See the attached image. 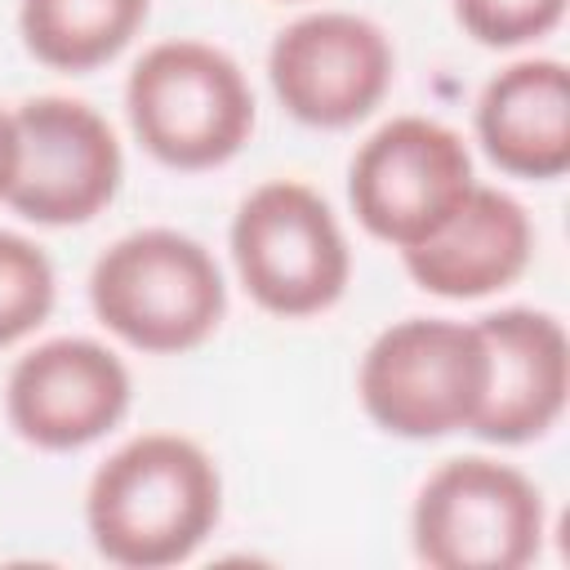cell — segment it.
Returning a JSON list of instances; mask_svg holds the SVG:
<instances>
[{
    "label": "cell",
    "instance_id": "obj_1",
    "mask_svg": "<svg viewBox=\"0 0 570 570\" xmlns=\"http://www.w3.org/2000/svg\"><path fill=\"white\" fill-rule=\"evenodd\" d=\"M223 481L214 459L178 432H142L94 472L85 525L111 566L160 570L187 561L218 525Z\"/></svg>",
    "mask_w": 570,
    "mask_h": 570
},
{
    "label": "cell",
    "instance_id": "obj_2",
    "mask_svg": "<svg viewBox=\"0 0 570 570\" xmlns=\"http://www.w3.org/2000/svg\"><path fill=\"white\" fill-rule=\"evenodd\" d=\"M94 316L138 352H191L200 347L223 312L227 285L214 254L174 232L142 227L107 245L89 272Z\"/></svg>",
    "mask_w": 570,
    "mask_h": 570
},
{
    "label": "cell",
    "instance_id": "obj_3",
    "mask_svg": "<svg viewBox=\"0 0 570 570\" xmlns=\"http://www.w3.org/2000/svg\"><path fill=\"white\" fill-rule=\"evenodd\" d=\"M125 111L134 138L169 169H214L254 134L245 71L205 40L151 45L125 80Z\"/></svg>",
    "mask_w": 570,
    "mask_h": 570
},
{
    "label": "cell",
    "instance_id": "obj_4",
    "mask_svg": "<svg viewBox=\"0 0 570 570\" xmlns=\"http://www.w3.org/2000/svg\"><path fill=\"white\" fill-rule=\"evenodd\" d=\"M485 379L490 361L476 321L405 316L365 347L356 392L383 432L436 441L472 428L485 401Z\"/></svg>",
    "mask_w": 570,
    "mask_h": 570
},
{
    "label": "cell",
    "instance_id": "obj_5",
    "mask_svg": "<svg viewBox=\"0 0 570 570\" xmlns=\"http://www.w3.org/2000/svg\"><path fill=\"white\" fill-rule=\"evenodd\" d=\"M548 530L539 485L499 459H445L414 499V557L432 570H521Z\"/></svg>",
    "mask_w": 570,
    "mask_h": 570
},
{
    "label": "cell",
    "instance_id": "obj_6",
    "mask_svg": "<svg viewBox=\"0 0 570 570\" xmlns=\"http://www.w3.org/2000/svg\"><path fill=\"white\" fill-rule=\"evenodd\" d=\"M232 258L249 298L272 316H316L352 281V249L334 209L298 178H272L240 200Z\"/></svg>",
    "mask_w": 570,
    "mask_h": 570
},
{
    "label": "cell",
    "instance_id": "obj_7",
    "mask_svg": "<svg viewBox=\"0 0 570 570\" xmlns=\"http://www.w3.org/2000/svg\"><path fill=\"white\" fill-rule=\"evenodd\" d=\"M472 187L476 174L463 134L428 116H392L356 147L347 169L356 223L396 249H414L441 232Z\"/></svg>",
    "mask_w": 570,
    "mask_h": 570
},
{
    "label": "cell",
    "instance_id": "obj_8",
    "mask_svg": "<svg viewBox=\"0 0 570 570\" xmlns=\"http://www.w3.org/2000/svg\"><path fill=\"white\" fill-rule=\"evenodd\" d=\"M18 169L4 200L45 227H71L102 214L120 187L125 156L107 116L80 98L45 94L13 107Z\"/></svg>",
    "mask_w": 570,
    "mask_h": 570
},
{
    "label": "cell",
    "instance_id": "obj_9",
    "mask_svg": "<svg viewBox=\"0 0 570 570\" xmlns=\"http://www.w3.org/2000/svg\"><path fill=\"white\" fill-rule=\"evenodd\" d=\"M396 53L379 22L343 9L294 18L267 49V80L281 107L312 129L365 120L392 89Z\"/></svg>",
    "mask_w": 570,
    "mask_h": 570
},
{
    "label": "cell",
    "instance_id": "obj_10",
    "mask_svg": "<svg viewBox=\"0 0 570 570\" xmlns=\"http://www.w3.org/2000/svg\"><path fill=\"white\" fill-rule=\"evenodd\" d=\"M125 361L94 338H49L22 352L4 383L13 432L36 450H80L129 410Z\"/></svg>",
    "mask_w": 570,
    "mask_h": 570
},
{
    "label": "cell",
    "instance_id": "obj_11",
    "mask_svg": "<svg viewBox=\"0 0 570 570\" xmlns=\"http://www.w3.org/2000/svg\"><path fill=\"white\" fill-rule=\"evenodd\" d=\"M476 330L485 343L490 379L468 432L494 445H521L543 436L561 419L570 387L561 321L539 307H503L481 316Z\"/></svg>",
    "mask_w": 570,
    "mask_h": 570
},
{
    "label": "cell",
    "instance_id": "obj_12",
    "mask_svg": "<svg viewBox=\"0 0 570 570\" xmlns=\"http://www.w3.org/2000/svg\"><path fill=\"white\" fill-rule=\"evenodd\" d=\"M530 249L534 227L521 200L476 183L450 214V223L423 245L401 249V258L414 285L436 298H485L494 289H508L525 272Z\"/></svg>",
    "mask_w": 570,
    "mask_h": 570
},
{
    "label": "cell",
    "instance_id": "obj_13",
    "mask_svg": "<svg viewBox=\"0 0 570 570\" xmlns=\"http://www.w3.org/2000/svg\"><path fill=\"white\" fill-rule=\"evenodd\" d=\"M485 156L517 178H561L570 169V71L561 58H521L485 80L476 98Z\"/></svg>",
    "mask_w": 570,
    "mask_h": 570
},
{
    "label": "cell",
    "instance_id": "obj_14",
    "mask_svg": "<svg viewBox=\"0 0 570 570\" xmlns=\"http://www.w3.org/2000/svg\"><path fill=\"white\" fill-rule=\"evenodd\" d=\"M151 0H22L18 31L36 62L94 71L111 62L147 22Z\"/></svg>",
    "mask_w": 570,
    "mask_h": 570
},
{
    "label": "cell",
    "instance_id": "obj_15",
    "mask_svg": "<svg viewBox=\"0 0 570 570\" xmlns=\"http://www.w3.org/2000/svg\"><path fill=\"white\" fill-rule=\"evenodd\" d=\"M53 294L58 281L49 254L36 240L0 227V347L45 325L53 312Z\"/></svg>",
    "mask_w": 570,
    "mask_h": 570
},
{
    "label": "cell",
    "instance_id": "obj_16",
    "mask_svg": "<svg viewBox=\"0 0 570 570\" xmlns=\"http://www.w3.org/2000/svg\"><path fill=\"white\" fill-rule=\"evenodd\" d=\"M566 13V0H454V22L490 49H512L548 36Z\"/></svg>",
    "mask_w": 570,
    "mask_h": 570
},
{
    "label": "cell",
    "instance_id": "obj_17",
    "mask_svg": "<svg viewBox=\"0 0 570 570\" xmlns=\"http://www.w3.org/2000/svg\"><path fill=\"white\" fill-rule=\"evenodd\" d=\"M13 169H18V125H13V111L0 107V200L13 183Z\"/></svg>",
    "mask_w": 570,
    "mask_h": 570
}]
</instances>
